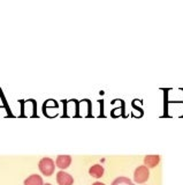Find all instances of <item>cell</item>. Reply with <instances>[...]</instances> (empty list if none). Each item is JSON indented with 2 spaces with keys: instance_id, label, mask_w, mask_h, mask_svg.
<instances>
[{
  "instance_id": "6da1fadb",
  "label": "cell",
  "mask_w": 183,
  "mask_h": 185,
  "mask_svg": "<svg viewBox=\"0 0 183 185\" xmlns=\"http://www.w3.org/2000/svg\"><path fill=\"white\" fill-rule=\"evenodd\" d=\"M55 167L57 165L51 157H43L38 163V168H39L40 172L44 176H47V177L53 175V172L55 170Z\"/></svg>"
},
{
  "instance_id": "7a4b0ae2",
  "label": "cell",
  "mask_w": 183,
  "mask_h": 185,
  "mask_svg": "<svg viewBox=\"0 0 183 185\" xmlns=\"http://www.w3.org/2000/svg\"><path fill=\"white\" fill-rule=\"evenodd\" d=\"M150 177V171L149 168L145 165H139L136 168L135 172H134V180L138 184H143L145 183Z\"/></svg>"
},
{
  "instance_id": "3957f363",
  "label": "cell",
  "mask_w": 183,
  "mask_h": 185,
  "mask_svg": "<svg viewBox=\"0 0 183 185\" xmlns=\"http://www.w3.org/2000/svg\"><path fill=\"white\" fill-rule=\"evenodd\" d=\"M57 183L59 185H73L74 178L66 171H59L57 173Z\"/></svg>"
},
{
  "instance_id": "277c9868",
  "label": "cell",
  "mask_w": 183,
  "mask_h": 185,
  "mask_svg": "<svg viewBox=\"0 0 183 185\" xmlns=\"http://www.w3.org/2000/svg\"><path fill=\"white\" fill-rule=\"evenodd\" d=\"M71 163V156L69 155H59L55 160V165L61 169V170H65L67 169Z\"/></svg>"
},
{
  "instance_id": "5b68a950",
  "label": "cell",
  "mask_w": 183,
  "mask_h": 185,
  "mask_svg": "<svg viewBox=\"0 0 183 185\" xmlns=\"http://www.w3.org/2000/svg\"><path fill=\"white\" fill-rule=\"evenodd\" d=\"M160 162L159 155H146L144 157V164L147 168H155Z\"/></svg>"
},
{
  "instance_id": "8992f818",
  "label": "cell",
  "mask_w": 183,
  "mask_h": 185,
  "mask_svg": "<svg viewBox=\"0 0 183 185\" xmlns=\"http://www.w3.org/2000/svg\"><path fill=\"white\" fill-rule=\"evenodd\" d=\"M104 168L100 165V164H94L89 169V173L94 178H102L103 175H104Z\"/></svg>"
},
{
  "instance_id": "52a82bcc",
  "label": "cell",
  "mask_w": 183,
  "mask_h": 185,
  "mask_svg": "<svg viewBox=\"0 0 183 185\" xmlns=\"http://www.w3.org/2000/svg\"><path fill=\"white\" fill-rule=\"evenodd\" d=\"M24 185H44V182L39 175H31L24 180Z\"/></svg>"
},
{
  "instance_id": "ba28073f",
  "label": "cell",
  "mask_w": 183,
  "mask_h": 185,
  "mask_svg": "<svg viewBox=\"0 0 183 185\" xmlns=\"http://www.w3.org/2000/svg\"><path fill=\"white\" fill-rule=\"evenodd\" d=\"M111 185H134V183L127 177H118L112 182Z\"/></svg>"
},
{
  "instance_id": "9c48e42d",
  "label": "cell",
  "mask_w": 183,
  "mask_h": 185,
  "mask_svg": "<svg viewBox=\"0 0 183 185\" xmlns=\"http://www.w3.org/2000/svg\"><path fill=\"white\" fill-rule=\"evenodd\" d=\"M92 185H105L104 183H102V182H96V183H94Z\"/></svg>"
},
{
  "instance_id": "30bf717a",
  "label": "cell",
  "mask_w": 183,
  "mask_h": 185,
  "mask_svg": "<svg viewBox=\"0 0 183 185\" xmlns=\"http://www.w3.org/2000/svg\"><path fill=\"white\" fill-rule=\"evenodd\" d=\"M44 185H51V184H50V183H46V184H44Z\"/></svg>"
}]
</instances>
